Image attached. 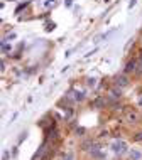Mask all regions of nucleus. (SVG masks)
<instances>
[{
	"mask_svg": "<svg viewBox=\"0 0 142 160\" xmlns=\"http://www.w3.org/2000/svg\"><path fill=\"white\" fill-rule=\"evenodd\" d=\"M105 105H107V99L103 98V96L97 98V99H95V101H93V108H103Z\"/></svg>",
	"mask_w": 142,
	"mask_h": 160,
	"instance_id": "6",
	"label": "nucleus"
},
{
	"mask_svg": "<svg viewBox=\"0 0 142 160\" xmlns=\"http://www.w3.org/2000/svg\"><path fill=\"white\" fill-rule=\"evenodd\" d=\"M125 120H127V123H139L140 122V115L137 113L135 110H129L127 113H125Z\"/></svg>",
	"mask_w": 142,
	"mask_h": 160,
	"instance_id": "3",
	"label": "nucleus"
},
{
	"mask_svg": "<svg viewBox=\"0 0 142 160\" xmlns=\"http://www.w3.org/2000/svg\"><path fill=\"white\" fill-rule=\"evenodd\" d=\"M95 84V79H93V78H92V79H88V86H93Z\"/></svg>",
	"mask_w": 142,
	"mask_h": 160,
	"instance_id": "12",
	"label": "nucleus"
},
{
	"mask_svg": "<svg viewBox=\"0 0 142 160\" xmlns=\"http://www.w3.org/2000/svg\"><path fill=\"white\" fill-rule=\"evenodd\" d=\"M135 68H137V59H130V61H127L125 68H124V72L125 74H132L134 72L135 74Z\"/></svg>",
	"mask_w": 142,
	"mask_h": 160,
	"instance_id": "4",
	"label": "nucleus"
},
{
	"mask_svg": "<svg viewBox=\"0 0 142 160\" xmlns=\"http://www.w3.org/2000/svg\"><path fill=\"white\" fill-rule=\"evenodd\" d=\"M135 74L137 76H142V56H140V59L137 61V68H135Z\"/></svg>",
	"mask_w": 142,
	"mask_h": 160,
	"instance_id": "8",
	"label": "nucleus"
},
{
	"mask_svg": "<svg viewBox=\"0 0 142 160\" xmlns=\"http://www.w3.org/2000/svg\"><path fill=\"white\" fill-rule=\"evenodd\" d=\"M129 84H130V81H129V78H127L125 72H124V74L115 76V86H117V88H127Z\"/></svg>",
	"mask_w": 142,
	"mask_h": 160,
	"instance_id": "2",
	"label": "nucleus"
},
{
	"mask_svg": "<svg viewBox=\"0 0 142 160\" xmlns=\"http://www.w3.org/2000/svg\"><path fill=\"white\" fill-rule=\"evenodd\" d=\"M129 158L130 160H140L142 158V152L137 148H130L129 150Z\"/></svg>",
	"mask_w": 142,
	"mask_h": 160,
	"instance_id": "5",
	"label": "nucleus"
},
{
	"mask_svg": "<svg viewBox=\"0 0 142 160\" xmlns=\"http://www.w3.org/2000/svg\"><path fill=\"white\" fill-rule=\"evenodd\" d=\"M132 138H134V142H142V132H137Z\"/></svg>",
	"mask_w": 142,
	"mask_h": 160,
	"instance_id": "10",
	"label": "nucleus"
},
{
	"mask_svg": "<svg viewBox=\"0 0 142 160\" xmlns=\"http://www.w3.org/2000/svg\"><path fill=\"white\" fill-rule=\"evenodd\" d=\"M2 49H3V52H7V51H10V46L3 44V46H2Z\"/></svg>",
	"mask_w": 142,
	"mask_h": 160,
	"instance_id": "11",
	"label": "nucleus"
},
{
	"mask_svg": "<svg viewBox=\"0 0 142 160\" xmlns=\"http://www.w3.org/2000/svg\"><path fill=\"white\" fill-rule=\"evenodd\" d=\"M139 106H142V98L139 99Z\"/></svg>",
	"mask_w": 142,
	"mask_h": 160,
	"instance_id": "13",
	"label": "nucleus"
},
{
	"mask_svg": "<svg viewBox=\"0 0 142 160\" xmlns=\"http://www.w3.org/2000/svg\"><path fill=\"white\" fill-rule=\"evenodd\" d=\"M61 160H75V153H73V152H68V153H64Z\"/></svg>",
	"mask_w": 142,
	"mask_h": 160,
	"instance_id": "9",
	"label": "nucleus"
},
{
	"mask_svg": "<svg viewBox=\"0 0 142 160\" xmlns=\"http://www.w3.org/2000/svg\"><path fill=\"white\" fill-rule=\"evenodd\" d=\"M120 96H122V91H120V89L117 88V89H110V98L112 99H120Z\"/></svg>",
	"mask_w": 142,
	"mask_h": 160,
	"instance_id": "7",
	"label": "nucleus"
},
{
	"mask_svg": "<svg viewBox=\"0 0 142 160\" xmlns=\"http://www.w3.org/2000/svg\"><path fill=\"white\" fill-rule=\"evenodd\" d=\"M127 148H129L127 143H125V142H122V140H117V142H113V143H112V152L117 153V155L125 153Z\"/></svg>",
	"mask_w": 142,
	"mask_h": 160,
	"instance_id": "1",
	"label": "nucleus"
}]
</instances>
